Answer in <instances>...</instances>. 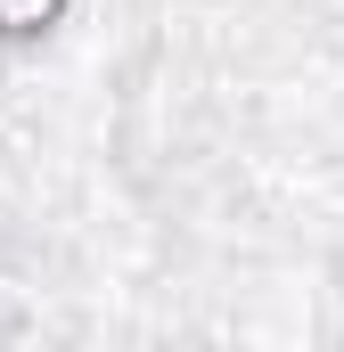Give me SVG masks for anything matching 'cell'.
I'll return each instance as SVG.
<instances>
[{
	"instance_id": "cell-1",
	"label": "cell",
	"mask_w": 344,
	"mask_h": 352,
	"mask_svg": "<svg viewBox=\"0 0 344 352\" xmlns=\"http://www.w3.org/2000/svg\"><path fill=\"white\" fill-rule=\"evenodd\" d=\"M66 8H74V0H0V41H8V50L50 41V33L66 25Z\"/></svg>"
}]
</instances>
